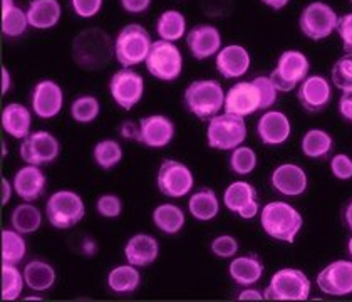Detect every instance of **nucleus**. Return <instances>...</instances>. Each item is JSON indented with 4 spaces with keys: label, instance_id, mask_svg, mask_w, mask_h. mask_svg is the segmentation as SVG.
<instances>
[{
    "label": "nucleus",
    "instance_id": "obj_1",
    "mask_svg": "<svg viewBox=\"0 0 352 302\" xmlns=\"http://www.w3.org/2000/svg\"><path fill=\"white\" fill-rule=\"evenodd\" d=\"M71 56L82 71H102L114 57V39L101 28L84 29L72 41Z\"/></svg>",
    "mask_w": 352,
    "mask_h": 302
},
{
    "label": "nucleus",
    "instance_id": "obj_2",
    "mask_svg": "<svg viewBox=\"0 0 352 302\" xmlns=\"http://www.w3.org/2000/svg\"><path fill=\"white\" fill-rule=\"evenodd\" d=\"M260 225L270 239L294 244L304 227V217L289 202H269L260 210Z\"/></svg>",
    "mask_w": 352,
    "mask_h": 302
},
{
    "label": "nucleus",
    "instance_id": "obj_3",
    "mask_svg": "<svg viewBox=\"0 0 352 302\" xmlns=\"http://www.w3.org/2000/svg\"><path fill=\"white\" fill-rule=\"evenodd\" d=\"M225 93L227 91L217 79H197L183 91V105L198 120L208 121L223 111Z\"/></svg>",
    "mask_w": 352,
    "mask_h": 302
},
{
    "label": "nucleus",
    "instance_id": "obj_4",
    "mask_svg": "<svg viewBox=\"0 0 352 302\" xmlns=\"http://www.w3.org/2000/svg\"><path fill=\"white\" fill-rule=\"evenodd\" d=\"M312 282L307 274L294 267H284L270 277V282L263 289L265 301L280 302H304L309 301Z\"/></svg>",
    "mask_w": 352,
    "mask_h": 302
},
{
    "label": "nucleus",
    "instance_id": "obj_5",
    "mask_svg": "<svg viewBox=\"0 0 352 302\" xmlns=\"http://www.w3.org/2000/svg\"><path fill=\"white\" fill-rule=\"evenodd\" d=\"M151 44V34L143 25H124L114 37V59L121 67L140 66L146 61Z\"/></svg>",
    "mask_w": 352,
    "mask_h": 302
},
{
    "label": "nucleus",
    "instance_id": "obj_6",
    "mask_svg": "<svg viewBox=\"0 0 352 302\" xmlns=\"http://www.w3.org/2000/svg\"><path fill=\"white\" fill-rule=\"evenodd\" d=\"M86 217L81 195L72 190H57L45 202V219L56 230H69Z\"/></svg>",
    "mask_w": 352,
    "mask_h": 302
},
{
    "label": "nucleus",
    "instance_id": "obj_7",
    "mask_svg": "<svg viewBox=\"0 0 352 302\" xmlns=\"http://www.w3.org/2000/svg\"><path fill=\"white\" fill-rule=\"evenodd\" d=\"M248 128L245 118L230 113H218L206 125V143L212 150L232 151L245 143Z\"/></svg>",
    "mask_w": 352,
    "mask_h": 302
},
{
    "label": "nucleus",
    "instance_id": "obj_8",
    "mask_svg": "<svg viewBox=\"0 0 352 302\" xmlns=\"http://www.w3.org/2000/svg\"><path fill=\"white\" fill-rule=\"evenodd\" d=\"M144 66L149 74L158 81L173 83L183 72V54L175 42L163 39L153 41Z\"/></svg>",
    "mask_w": 352,
    "mask_h": 302
},
{
    "label": "nucleus",
    "instance_id": "obj_9",
    "mask_svg": "<svg viewBox=\"0 0 352 302\" xmlns=\"http://www.w3.org/2000/svg\"><path fill=\"white\" fill-rule=\"evenodd\" d=\"M339 15L329 3L322 0H314L302 9L298 17V28L307 39L320 42L338 30Z\"/></svg>",
    "mask_w": 352,
    "mask_h": 302
},
{
    "label": "nucleus",
    "instance_id": "obj_10",
    "mask_svg": "<svg viewBox=\"0 0 352 302\" xmlns=\"http://www.w3.org/2000/svg\"><path fill=\"white\" fill-rule=\"evenodd\" d=\"M309 71H311L309 57L297 49H289L278 56L270 79L278 89V93H290L307 78Z\"/></svg>",
    "mask_w": 352,
    "mask_h": 302
},
{
    "label": "nucleus",
    "instance_id": "obj_11",
    "mask_svg": "<svg viewBox=\"0 0 352 302\" xmlns=\"http://www.w3.org/2000/svg\"><path fill=\"white\" fill-rule=\"evenodd\" d=\"M156 186H158V192L166 198H173V200L185 198L193 190L195 175L191 168L183 162L166 158L163 160L156 173Z\"/></svg>",
    "mask_w": 352,
    "mask_h": 302
},
{
    "label": "nucleus",
    "instance_id": "obj_12",
    "mask_svg": "<svg viewBox=\"0 0 352 302\" xmlns=\"http://www.w3.org/2000/svg\"><path fill=\"white\" fill-rule=\"evenodd\" d=\"M108 89L121 109L131 111L144 96V78L133 67H121L111 76Z\"/></svg>",
    "mask_w": 352,
    "mask_h": 302
},
{
    "label": "nucleus",
    "instance_id": "obj_13",
    "mask_svg": "<svg viewBox=\"0 0 352 302\" xmlns=\"http://www.w3.org/2000/svg\"><path fill=\"white\" fill-rule=\"evenodd\" d=\"M19 153H21L22 162L28 163V165H51L59 158L60 141L52 133L39 129V131H32L22 140Z\"/></svg>",
    "mask_w": 352,
    "mask_h": 302
},
{
    "label": "nucleus",
    "instance_id": "obj_14",
    "mask_svg": "<svg viewBox=\"0 0 352 302\" xmlns=\"http://www.w3.org/2000/svg\"><path fill=\"white\" fill-rule=\"evenodd\" d=\"M317 288L325 296L346 297L352 294V259H339L319 270L316 277Z\"/></svg>",
    "mask_w": 352,
    "mask_h": 302
},
{
    "label": "nucleus",
    "instance_id": "obj_15",
    "mask_svg": "<svg viewBox=\"0 0 352 302\" xmlns=\"http://www.w3.org/2000/svg\"><path fill=\"white\" fill-rule=\"evenodd\" d=\"M225 113L235 116H252L257 111H262V94L255 79L252 81H239L225 93Z\"/></svg>",
    "mask_w": 352,
    "mask_h": 302
},
{
    "label": "nucleus",
    "instance_id": "obj_16",
    "mask_svg": "<svg viewBox=\"0 0 352 302\" xmlns=\"http://www.w3.org/2000/svg\"><path fill=\"white\" fill-rule=\"evenodd\" d=\"M221 202L227 206V210L236 213L242 220H252L258 215L260 202L257 188L245 180L232 182L225 188Z\"/></svg>",
    "mask_w": 352,
    "mask_h": 302
},
{
    "label": "nucleus",
    "instance_id": "obj_17",
    "mask_svg": "<svg viewBox=\"0 0 352 302\" xmlns=\"http://www.w3.org/2000/svg\"><path fill=\"white\" fill-rule=\"evenodd\" d=\"M64 108V91L52 79H41L30 93V109L41 120H52Z\"/></svg>",
    "mask_w": 352,
    "mask_h": 302
},
{
    "label": "nucleus",
    "instance_id": "obj_18",
    "mask_svg": "<svg viewBox=\"0 0 352 302\" xmlns=\"http://www.w3.org/2000/svg\"><path fill=\"white\" fill-rule=\"evenodd\" d=\"M140 135L138 143L151 150H162L173 141L176 128L175 123L164 114H149L141 118L140 121Z\"/></svg>",
    "mask_w": 352,
    "mask_h": 302
},
{
    "label": "nucleus",
    "instance_id": "obj_19",
    "mask_svg": "<svg viewBox=\"0 0 352 302\" xmlns=\"http://www.w3.org/2000/svg\"><path fill=\"white\" fill-rule=\"evenodd\" d=\"M185 42L191 57L197 61L212 59L223 47L221 32L212 24H198L191 28V30L186 32Z\"/></svg>",
    "mask_w": 352,
    "mask_h": 302
},
{
    "label": "nucleus",
    "instance_id": "obj_20",
    "mask_svg": "<svg viewBox=\"0 0 352 302\" xmlns=\"http://www.w3.org/2000/svg\"><path fill=\"white\" fill-rule=\"evenodd\" d=\"M332 99V86L329 79L320 74H309L297 89V101L307 113H320Z\"/></svg>",
    "mask_w": 352,
    "mask_h": 302
},
{
    "label": "nucleus",
    "instance_id": "obj_21",
    "mask_svg": "<svg viewBox=\"0 0 352 302\" xmlns=\"http://www.w3.org/2000/svg\"><path fill=\"white\" fill-rule=\"evenodd\" d=\"M255 129H257L258 140L265 147H280L287 143L292 135V125H290L289 116L277 109L263 111Z\"/></svg>",
    "mask_w": 352,
    "mask_h": 302
},
{
    "label": "nucleus",
    "instance_id": "obj_22",
    "mask_svg": "<svg viewBox=\"0 0 352 302\" xmlns=\"http://www.w3.org/2000/svg\"><path fill=\"white\" fill-rule=\"evenodd\" d=\"M270 185L277 193L284 197H300L309 186L307 173L296 163H282L270 173Z\"/></svg>",
    "mask_w": 352,
    "mask_h": 302
},
{
    "label": "nucleus",
    "instance_id": "obj_23",
    "mask_svg": "<svg viewBox=\"0 0 352 302\" xmlns=\"http://www.w3.org/2000/svg\"><path fill=\"white\" fill-rule=\"evenodd\" d=\"M218 74L225 79H240L250 71L252 57L247 47L240 44H228L215 56Z\"/></svg>",
    "mask_w": 352,
    "mask_h": 302
},
{
    "label": "nucleus",
    "instance_id": "obj_24",
    "mask_svg": "<svg viewBox=\"0 0 352 302\" xmlns=\"http://www.w3.org/2000/svg\"><path fill=\"white\" fill-rule=\"evenodd\" d=\"M12 183L17 197L22 202H30V204L39 200L47 190V177L41 170V166L28 165V163L15 171Z\"/></svg>",
    "mask_w": 352,
    "mask_h": 302
},
{
    "label": "nucleus",
    "instance_id": "obj_25",
    "mask_svg": "<svg viewBox=\"0 0 352 302\" xmlns=\"http://www.w3.org/2000/svg\"><path fill=\"white\" fill-rule=\"evenodd\" d=\"M160 255V244L156 237L149 234H135L129 237V240L124 246V259L131 266L143 267L151 266L158 261Z\"/></svg>",
    "mask_w": 352,
    "mask_h": 302
},
{
    "label": "nucleus",
    "instance_id": "obj_26",
    "mask_svg": "<svg viewBox=\"0 0 352 302\" xmlns=\"http://www.w3.org/2000/svg\"><path fill=\"white\" fill-rule=\"evenodd\" d=\"M32 113L34 111L28 108L22 103H9L2 111V129L6 135H9L14 140H24L29 136L30 128H32Z\"/></svg>",
    "mask_w": 352,
    "mask_h": 302
},
{
    "label": "nucleus",
    "instance_id": "obj_27",
    "mask_svg": "<svg viewBox=\"0 0 352 302\" xmlns=\"http://www.w3.org/2000/svg\"><path fill=\"white\" fill-rule=\"evenodd\" d=\"M263 272H265V266H263L262 259L255 254L236 255L228 266V275L232 277V281L243 288L257 284L263 277Z\"/></svg>",
    "mask_w": 352,
    "mask_h": 302
},
{
    "label": "nucleus",
    "instance_id": "obj_28",
    "mask_svg": "<svg viewBox=\"0 0 352 302\" xmlns=\"http://www.w3.org/2000/svg\"><path fill=\"white\" fill-rule=\"evenodd\" d=\"M29 25L36 30L54 29L63 17V6L59 0H30L28 9Z\"/></svg>",
    "mask_w": 352,
    "mask_h": 302
},
{
    "label": "nucleus",
    "instance_id": "obj_29",
    "mask_svg": "<svg viewBox=\"0 0 352 302\" xmlns=\"http://www.w3.org/2000/svg\"><path fill=\"white\" fill-rule=\"evenodd\" d=\"M188 212L198 222L215 220L220 213V200H218L215 190L204 186L191 193L188 198Z\"/></svg>",
    "mask_w": 352,
    "mask_h": 302
},
{
    "label": "nucleus",
    "instance_id": "obj_30",
    "mask_svg": "<svg viewBox=\"0 0 352 302\" xmlns=\"http://www.w3.org/2000/svg\"><path fill=\"white\" fill-rule=\"evenodd\" d=\"M24 279L25 288H29L34 292H47L54 288L56 284V269L49 262L34 259L25 263L24 267Z\"/></svg>",
    "mask_w": 352,
    "mask_h": 302
},
{
    "label": "nucleus",
    "instance_id": "obj_31",
    "mask_svg": "<svg viewBox=\"0 0 352 302\" xmlns=\"http://www.w3.org/2000/svg\"><path fill=\"white\" fill-rule=\"evenodd\" d=\"M106 284L111 292L120 294V296L136 292L141 284L140 267L131 266V263H121V266L113 267L106 277Z\"/></svg>",
    "mask_w": 352,
    "mask_h": 302
},
{
    "label": "nucleus",
    "instance_id": "obj_32",
    "mask_svg": "<svg viewBox=\"0 0 352 302\" xmlns=\"http://www.w3.org/2000/svg\"><path fill=\"white\" fill-rule=\"evenodd\" d=\"M155 227L164 235H176L183 230L186 224V215L182 206L175 204H160L151 213Z\"/></svg>",
    "mask_w": 352,
    "mask_h": 302
},
{
    "label": "nucleus",
    "instance_id": "obj_33",
    "mask_svg": "<svg viewBox=\"0 0 352 302\" xmlns=\"http://www.w3.org/2000/svg\"><path fill=\"white\" fill-rule=\"evenodd\" d=\"M28 12L15 6L14 0H2V34L7 39H19L28 32Z\"/></svg>",
    "mask_w": 352,
    "mask_h": 302
},
{
    "label": "nucleus",
    "instance_id": "obj_34",
    "mask_svg": "<svg viewBox=\"0 0 352 302\" xmlns=\"http://www.w3.org/2000/svg\"><path fill=\"white\" fill-rule=\"evenodd\" d=\"M334 148V140L327 131L320 128H312L304 133L300 140V150L304 156L311 160H324L331 155Z\"/></svg>",
    "mask_w": 352,
    "mask_h": 302
},
{
    "label": "nucleus",
    "instance_id": "obj_35",
    "mask_svg": "<svg viewBox=\"0 0 352 302\" xmlns=\"http://www.w3.org/2000/svg\"><path fill=\"white\" fill-rule=\"evenodd\" d=\"M156 34L163 41H182L186 36V17L176 9L164 10L156 19Z\"/></svg>",
    "mask_w": 352,
    "mask_h": 302
},
{
    "label": "nucleus",
    "instance_id": "obj_36",
    "mask_svg": "<svg viewBox=\"0 0 352 302\" xmlns=\"http://www.w3.org/2000/svg\"><path fill=\"white\" fill-rule=\"evenodd\" d=\"M42 225V212L30 202H24L14 206L10 213V227L21 234H36Z\"/></svg>",
    "mask_w": 352,
    "mask_h": 302
},
{
    "label": "nucleus",
    "instance_id": "obj_37",
    "mask_svg": "<svg viewBox=\"0 0 352 302\" xmlns=\"http://www.w3.org/2000/svg\"><path fill=\"white\" fill-rule=\"evenodd\" d=\"M28 255V244L24 234L15 228H3L2 230V263L19 266Z\"/></svg>",
    "mask_w": 352,
    "mask_h": 302
},
{
    "label": "nucleus",
    "instance_id": "obj_38",
    "mask_svg": "<svg viewBox=\"0 0 352 302\" xmlns=\"http://www.w3.org/2000/svg\"><path fill=\"white\" fill-rule=\"evenodd\" d=\"M122 148L116 140H101L93 148V162L101 170H113L121 163Z\"/></svg>",
    "mask_w": 352,
    "mask_h": 302
},
{
    "label": "nucleus",
    "instance_id": "obj_39",
    "mask_svg": "<svg viewBox=\"0 0 352 302\" xmlns=\"http://www.w3.org/2000/svg\"><path fill=\"white\" fill-rule=\"evenodd\" d=\"M71 118L78 125H91L101 114V103L93 94H81L71 103Z\"/></svg>",
    "mask_w": 352,
    "mask_h": 302
},
{
    "label": "nucleus",
    "instance_id": "obj_40",
    "mask_svg": "<svg viewBox=\"0 0 352 302\" xmlns=\"http://www.w3.org/2000/svg\"><path fill=\"white\" fill-rule=\"evenodd\" d=\"M25 288L24 272L12 263H2V301L12 302L22 296Z\"/></svg>",
    "mask_w": 352,
    "mask_h": 302
},
{
    "label": "nucleus",
    "instance_id": "obj_41",
    "mask_svg": "<svg viewBox=\"0 0 352 302\" xmlns=\"http://www.w3.org/2000/svg\"><path fill=\"white\" fill-rule=\"evenodd\" d=\"M257 165V153H255L254 148L245 147V144H240L239 148L232 150L230 158H228V168H230L232 173H235L236 177H247V175H252Z\"/></svg>",
    "mask_w": 352,
    "mask_h": 302
},
{
    "label": "nucleus",
    "instance_id": "obj_42",
    "mask_svg": "<svg viewBox=\"0 0 352 302\" xmlns=\"http://www.w3.org/2000/svg\"><path fill=\"white\" fill-rule=\"evenodd\" d=\"M332 84L340 91L352 89V54L339 57L331 69Z\"/></svg>",
    "mask_w": 352,
    "mask_h": 302
},
{
    "label": "nucleus",
    "instance_id": "obj_43",
    "mask_svg": "<svg viewBox=\"0 0 352 302\" xmlns=\"http://www.w3.org/2000/svg\"><path fill=\"white\" fill-rule=\"evenodd\" d=\"M96 212L102 217V219L114 220L122 213V202L118 195L104 193L96 200Z\"/></svg>",
    "mask_w": 352,
    "mask_h": 302
},
{
    "label": "nucleus",
    "instance_id": "obj_44",
    "mask_svg": "<svg viewBox=\"0 0 352 302\" xmlns=\"http://www.w3.org/2000/svg\"><path fill=\"white\" fill-rule=\"evenodd\" d=\"M239 240L233 235H218L210 244V250L218 259H233L239 254Z\"/></svg>",
    "mask_w": 352,
    "mask_h": 302
},
{
    "label": "nucleus",
    "instance_id": "obj_45",
    "mask_svg": "<svg viewBox=\"0 0 352 302\" xmlns=\"http://www.w3.org/2000/svg\"><path fill=\"white\" fill-rule=\"evenodd\" d=\"M329 166H331V173L336 180H340V182L352 180V158L346 153H339V155L332 156Z\"/></svg>",
    "mask_w": 352,
    "mask_h": 302
},
{
    "label": "nucleus",
    "instance_id": "obj_46",
    "mask_svg": "<svg viewBox=\"0 0 352 302\" xmlns=\"http://www.w3.org/2000/svg\"><path fill=\"white\" fill-rule=\"evenodd\" d=\"M255 83L258 84L260 94H262V111L270 109L272 106L277 103L278 99V89L275 87V84L272 83L270 76H257L254 78Z\"/></svg>",
    "mask_w": 352,
    "mask_h": 302
},
{
    "label": "nucleus",
    "instance_id": "obj_47",
    "mask_svg": "<svg viewBox=\"0 0 352 302\" xmlns=\"http://www.w3.org/2000/svg\"><path fill=\"white\" fill-rule=\"evenodd\" d=\"M69 3L79 19H93L101 12L104 0H69Z\"/></svg>",
    "mask_w": 352,
    "mask_h": 302
},
{
    "label": "nucleus",
    "instance_id": "obj_48",
    "mask_svg": "<svg viewBox=\"0 0 352 302\" xmlns=\"http://www.w3.org/2000/svg\"><path fill=\"white\" fill-rule=\"evenodd\" d=\"M340 41H342V49L346 54H352V12L344 14L339 17L338 30Z\"/></svg>",
    "mask_w": 352,
    "mask_h": 302
},
{
    "label": "nucleus",
    "instance_id": "obj_49",
    "mask_svg": "<svg viewBox=\"0 0 352 302\" xmlns=\"http://www.w3.org/2000/svg\"><path fill=\"white\" fill-rule=\"evenodd\" d=\"M153 0H120L121 9L129 15H141L148 12Z\"/></svg>",
    "mask_w": 352,
    "mask_h": 302
},
{
    "label": "nucleus",
    "instance_id": "obj_50",
    "mask_svg": "<svg viewBox=\"0 0 352 302\" xmlns=\"http://www.w3.org/2000/svg\"><path fill=\"white\" fill-rule=\"evenodd\" d=\"M339 114L344 121L352 125V89L342 91V96L339 99Z\"/></svg>",
    "mask_w": 352,
    "mask_h": 302
},
{
    "label": "nucleus",
    "instance_id": "obj_51",
    "mask_svg": "<svg viewBox=\"0 0 352 302\" xmlns=\"http://www.w3.org/2000/svg\"><path fill=\"white\" fill-rule=\"evenodd\" d=\"M120 135L124 138V140L138 141V135H140V123H136V121L133 120L124 121V123L120 126Z\"/></svg>",
    "mask_w": 352,
    "mask_h": 302
},
{
    "label": "nucleus",
    "instance_id": "obj_52",
    "mask_svg": "<svg viewBox=\"0 0 352 302\" xmlns=\"http://www.w3.org/2000/svg\"><path fill=\"white\" fill-rule=\"evenodd\" d=\"M0 185H2V190H0V204H2V206H6V205H9V202L12 200V195L15 193V190H14V183H12V180H9V178H2V183H0Z\"/></svg>",
    "mask_w": 352,
    "mask_h": 302
},
{
    "label": "nucleus",
    "instance_id": "obj_53",
    "mask_svg": "<svg viewBox=\"0 0 352 302\" xmlns=\"http://www.w3.org/2000/svg\"><path fill=\"white\" fill-rule=\"evenodd\" d=\"M239 301H265V297H263V290H258L255 288H252V285H248V288H245L242 292L239 294V297H236Z\"/></svg>",
    "mask_w": 352,
    "mask_h": 302
},
{
    "label": "nucleus",
    "instance_id": "obj_54",
    "mask_svg": "<svg viewBox=\"0 0 352 302\" xmlns=\"http://www.w3.org/2000/svg\"><path fill=\"white\" fill-rule=\"evenodd\" d=\"M340 219H342L344 227L347 230L352 232V198L351 200L346 202V205L342 206V213H340Z\"/></svg>",
    "mask_w": 352,
    "mask_h": 302
},
{
    "label": "nucleus",
    "instance_id": "obj_55",
    "mask_svg": "<svg viewBox=\"0 0 352 302\" xmlns=\"http://www.w3.org/2000/svg\"><path fill=\"white\" fill-rule=\"evenodd\" d=\"M99 250L98 244H96L94 239H91V237H84L82 239V252L87 255V257H94L96 252Z\"/></svg>",
    "mask_w": 352,
    "mask_h": 302
},
{
    "label": "nucleus",
    "instance_id": "obj_56",
    "mask_svg": "<svg viewBox=\"0 0 352 302\" xmlns=\"http://www.w3.org/2000/svg\"><path fill=\"white\" fill-rule=\"evenodd\" d=\"M0 72H2V96H6L10 91V87H12V74H10V71L6 66H2Z\"/></svg>",
    "mask_w": 352,
    "mask_h": 302
},
{
    "label": "nucleus",
    "instance_id": "obj_57",
    "mask_svg": "<svg viewBox=\"0 0 352 302\" xmlns=\"http://www.w3.org/2000/svg\"><path fill=\"white\" fill-rule=\"evenodd\" d=\"M290 0H262L263 6L270 7L272 10H282L284 7L289 6Z\"/></svg>",
    "mask_w": 352,
    "mask_h": 302
},
{
    "label": "nucleus",
    "instance_id": "obj_58",
    "mask_svg": "<svg viewBox=\"0 0 352 302\" xmlns=\"http://www.w3.org/2000/svg\"><path fill=\"white\" fill-rule=\"evenodd\" d=\"M347 254H349L352 259V237H349V240H347Z\"/></svg>",
    "mask_w": 352,
    "mask_h": 302
},
{
    "label": "nucleus",
    "instance_id": "obj_59",
    "mask_svg": "<svg viewBox=\"0 0 352 302\" xmlns=\"http://www.w3.org/2000/svg\"><path fill=\"white\" fill-rule=\"evenodd\" d=\"M24 301H44V297H39V296H29V297H24Z\"/></svg>",
    "mask_w": 352,
    "mask_h": 302
},
{
    "label": "nucleus",
    "instance_id": "obj_60",
    "mask_svg": "<svg viewBox=\"0 0 352 302\" xmlns=\"http://www.w3.org/2000/svg\"><path fill=\"white\" fill-rule=\"evenodd\" d=\"M6 156H7V143L2 140V158H6Z\"/></svg>",
    "mask_w": 352,
    "mask_h": 302
},
{
    "label": "nucleus",
    "instance_id": "obj_61",
    "mask_svg": "<svg viewBox=\"0 0 352 302\" xmlns=\"http://www.w3.org/2000/svg\"><path fill=\"white\" fill-rule=\"evenodd\" d=\"M351 3H352V0H351Z\"/></svg>",
    "mask_w": 352,
    "mask_h": 302
}]
</instances>
